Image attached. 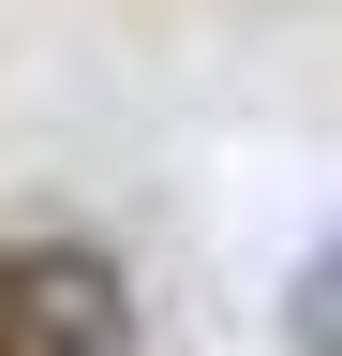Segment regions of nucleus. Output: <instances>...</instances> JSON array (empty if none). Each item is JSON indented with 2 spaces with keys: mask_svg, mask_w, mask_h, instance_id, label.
Segmentation results:
<instances>
[{
  "mask_svg": "<svg viewBox=\"0 0 342 356\" xmlns=\"http://www.w3.org/2000/svg\"><path fill=\"white\" fill-rule=\"evenodd\" d=\"M0 356H149L134 267L104 238H0Z\"/></svg>",
  "mask_w": 342,
  "mask_h": 356,
  "instance_id": "f257e3e1",
  "label": "nucleus"
},
{
  "mask_svg": "<svg viewBox=\"0 0 342 356\" xmlns=\"http://www.w3.org/2000/svg\"><path fill=\"white\" fill-rule=\"evenodd\" d=\"M283 356H342V238L283 282Z\"/></svg>",
  "mask_w": 342,
  "mask_h": 356,
  "instance_id": "f03ea898",
  "label": "nucleus"
}]
</instances>
